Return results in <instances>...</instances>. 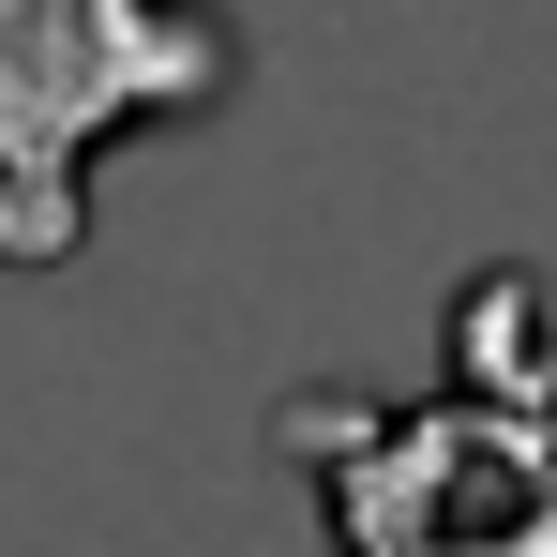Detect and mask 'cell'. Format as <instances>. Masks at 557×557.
Instances as JSON below:
<instances>
[{
  "instance_id": "cell-1",
  "label": "cell",
  "mask_w": 557,
  "mask_h": 557,
  "mask_svg": "<svg viewBox=\"0 0 557 557\" xmlns=\"http://www.w3.org/2000/svg\"><path fill=\"white\" fill-rule=\"evenodd\" d=\"M242 91V30L211 0H0V257L61 272L76 182L136 121H211Z\"/></svg>"
}]
</instances>
